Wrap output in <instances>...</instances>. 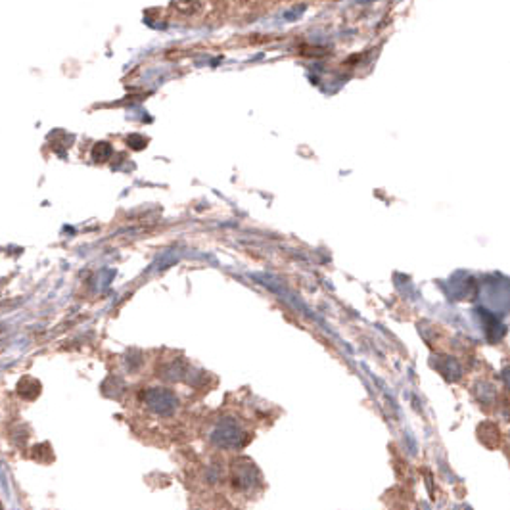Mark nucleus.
Here are the masks:
<instances>
[{
  "mask_svg": "<svg viewBox=\"0 0 510 510\" xmlns=\"http://www.w3.org/2000/svg\"><path fill=\"white\" fill-rule=\"evenodd\" d=\"M142 403L156 414H173L177 409V395L167 387H148L142 394Z\"/></svg>",
  "mask_w": 510,
  "mask_h": 510,
  "instance_id": "2",
  "label": "nucleus"
},
{
  "mask_svg": "<svg viewBox=\"0 0 510 510\" xmlns=\"http://www.w3.org/2000/svg\"><path fill=\"white\" fill-rule=\"evenodd\" d=\"M259 480V472L255 470V466L250 465V463H236V466L233 468V483L240 489H248L251 485H255Z\"/></svg>",
  "mask_w": 510,
  "mask_h": 510,
  "instance_id": "3",
  "label": "nucleus"
},
{
  "mask_svg": "<svg viewBox=\"0 0 510 510\" xmlns=\"http://www.w3.org/2000/svg\"><path fill=\"white\" fill-rule=\"evenodd\" d=\"M211 443L221 449H240L248 443V432L236 418H221L211 432Z\"/></svg>",
  "mask_w": 510,
  "mask_h": 510,
  "instance_id": "1",
  "label": "nucleus"
}]
</instances>
